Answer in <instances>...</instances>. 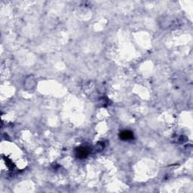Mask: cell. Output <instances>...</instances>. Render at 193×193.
<instances>
[{
	"mask_svg": "<svg viewBox=\"0 0 193 193\" xmlns=\"http://www.w3.org/2000/svg\"><path fill=\"white\" fill-rule=\"evenodd\" d=\"M133 133L130 131V130H124V131L121 132L120 134V138L123 140H131V139H133Z\"/></svg>",
	"mask_w": 193,
	"mask_h": 193,
	"instance_id": "obj_2",
	"label": "cell"
},
{
	"mask_svg": "<svg viewBox=\"0 0 193 193\" xmlns=\"http://www.w3.org/2000/svg\"><path fill=\"white\" fill-rule=\"evenodd\" d=\"M76 156H77L78 158H79V159H84V158H86L88 155L89 151L86 147H82V146H81V147L76 149Z\"/></svg>",
	"mask_w": 193,
	"mask_h": 193,
	"instance_id": "obj_1",
	"label": "cell"
}]
</instances>
